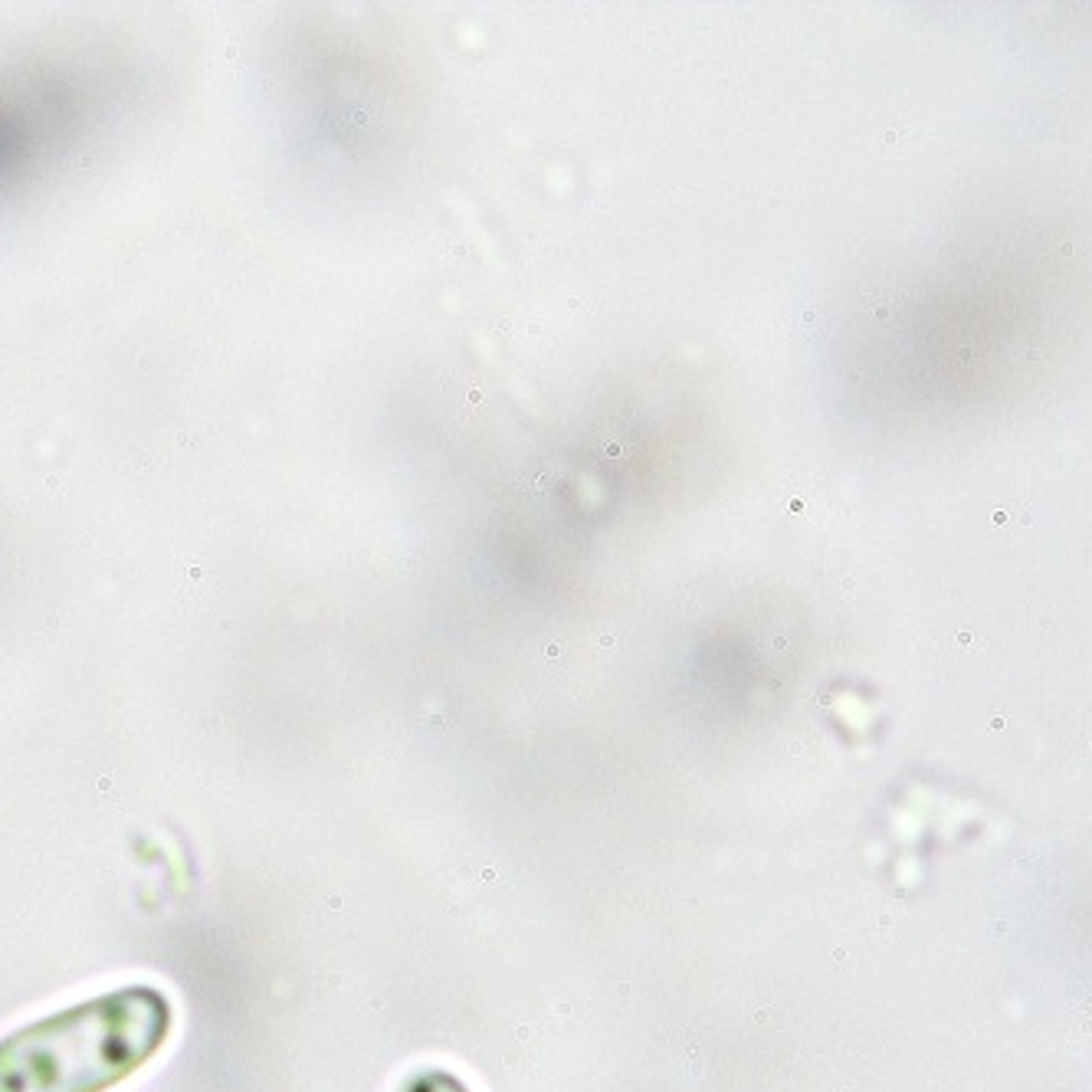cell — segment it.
<instances>
[{"label": "cell", "instance_id": "obj_1", "mask_svg": "<svg viewBox=\"0 0 1092 1092\" xmlns=\"http://www.w3.org/2000/svg\"><path fill=\"white\" fill-rule=\"evenodd\" d=\"M174 1004L122 985L0 1037V1092H112L168 1047Z\"/></svg>", "mask_w": 1092, "mask_h": 1092}, {"label": "cell", "instance_id": "obj_2", "mask_svg": "<svg viewBox=\"0 0 1092 1092\" xmlns=\"http://www.w3.org/2000/svg\"><path fill=\"white\" fill-rule=\"evenodd\" d=\"M394 1092H473L456 1072L443 1066H417L400 1079Z\"/></svg>", "mask_w": 1092, "mask_h": 1092}]
</instances>
